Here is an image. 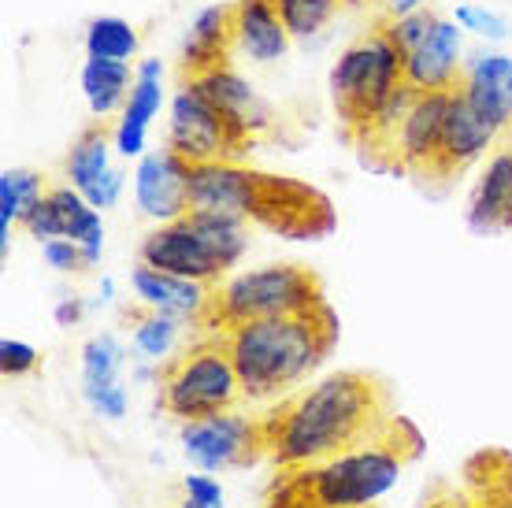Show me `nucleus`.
<instances>
[{"label": "nucleus", "mask_w": 512, "mask_h": 508, "mask_svg": "<svg viewBox=\"0 0 512 508\" xmlns=\"http://www.w3.org/2000/svg\"><path fill=\"white\" fill-rule=\"evenodd\" d=\"M394 416L390 386L368 371H334L305 390L279 397L256 416L264 460L275 471L308 468L383 431Z\"/></svg>", "instance_id": "f257e3e1"}, {"label": "nucleus", "mask_w": 512, "mask_h": 508, "mask_svg": "<svg viewBox=\"0 0 512 508\" xmlns=\"http://www.w3.org/2000/svg\"><path fill=\"white\" fill-rule=\"evenodd\" d=\"M423 445L420 427L394 412L383 431L338 457L275 471L260 508H372L423 457Z\"/></svg>", "instance_id": "f03ea898"}, {"label": "nucleus", "mask_w": 512, "mask_h": 508, "mask_svg": "<svg viewBox=\"0 0 512 508\" xmlns=\"http://www.w3.org/2000/svg\"><path fill=\"white\" fill-rule=\"evenodd\" d=\"M227 345L245 401H275L294 394L297 386L320 368L338 342V316L323 301L305 312L268 316L238 323L231 331H219Z\"/></svg>", "instance_id": "7ed1b4c3"}, {"label": "nucleus", "mask_w": 512, "mask_h": 508, "mask_svg": "<svg viewBox=\"0 0 512 508\" xmlns=\"http://www.w3.org/2000/svg\"><path fill=\"white\" fill-rule=\"evenodd\" d=\"M323 305L320 275L305 264H264L227 275L212 286L208 305L197 319V334L231 331L238 323L268 316H290Z\"/></svg>", "instance_id": "20e7f679"}, {"label": "nucleus", "mask_w": 512, "mask_h": 508, "mask_svg": "<svg viewBox=\"0 0 512 508\" xmlns=\"http://www.w3.org/2000/svg\"><path fill=\"white\" fill-rule=\"evenodd\" d=\"M156 405L179 423L238 412L245 405L238 368L219 334H197L179 356L164 360L156 379Z\"/></svg>", "instance_id": "39448f33"}, {"label": "nucleus", "mask_w": 512, "mask_h": 508, "mask_svg": "<svg viewBox=\"0 0 512 508\" xmlns=\"http://www.w3.org/2000/svg\"><path fill=\"white\" fill-rule=\"evenodd\" d=\"M397 86H405V56L379 26L338 52L331 67V97L349 145L360 138V130L372 123V115Z\"/></svg>", "instance_id": "423d86ee"}, {"label": "nucleus", "mask_w": 512, "mask_h": 508, "mask_svg": "<svg viewBox=\"0 0 512 508\" xmlns=\"http://www.w3.org/2000/svg\"><path fill=\"white\" fill-rule=\"evenodd\" d=\"M249 223H260L271 234L290 238V242H320L338 227V216H334L331 197L316 186L290 175L256 171Z\"/></svg>", "instance_id": "0eeeda50"}, {"label": "nucleus", "mask_w": 512, "mask_h": 508, "mask_svg": "<svg viewBox=\"0 0 512 508\" xmlns=\"http://www.w3.org/2000/svg\"><path fill=\"white\" fill-rule=\"evenodd\" d=\"M167 149L182 156L186 164L205 160H242L245 145L231 134L223 115L197 93L193 86L179 82L175 97L167 104Z\"/></svg>", "instance_id": "6e6552de"}, {"label": "nucleus", "mask_w": 512, "mask_h": 508, "mask_svg": "<svg viewBox=\"0 0 512 508\" xmlns=\"http://www.w3.org/2000/svg\"><path fill=\"white\" fill-rule=\"evenodd\" d=\"M182 453L197 471H231V468H253L264 460V445H260V427L256 416L238 412H223V416H208V420L182 423Z\"/></svg>", "instance_id": "1a4fd4ad"}, {"label": "nucleus", "mask_w": 512, "mask_h": 508, "mask_svg": "<svg viewBox=\"0 0 512 508\" xmlns=\"http://www.w3.org/2000/svg\"><path fill=\"white\" fill-rule=\"evenodd\" d=\"M138 260L160 267V271H171V275H182V279L205 282V286H216V282L231 275V264L201 234V227L190 219V212L182 219H171V223H160L156 230H149L141 238Z\"/></svg>", "instance_id": "9d476101"}, {"label": "nucleus", "mask_w": 512, "mask_h": 508, "mask_svg": "<svg viewBox=\"0 0 512 508\" xmlns=\"http://www.w3.org/2000/svg\"><path fill=\"white\" fill-rule=\"evenodd\" d=\"M19 227H23L30 238H38L41 245L52 242V238H71V242L82 245V253H86L90 267L101 264L104 219H101V212L71 186V182H64V186H49V193L26 212Z\"/></svg>", "instance_id": "9b49d317"}, {"label": "nucleus", "mask_w": 512, "mask_h": 508, "mask_svg": "<svg viewBox=\"0 0 512 508\" xmlns=\"http://www.w3.org/2000/svg\"><path fill=\"white\" fill-rule=\"evenodd\" d=\"M453 89H416L409 112L394 134V171L412 178H435L442 134H446Z\"/></svg>", "instance_id": "f8f14e48"}, {"label": "nucleus", "mask_w": 512, "mask_h": 508, "mask_svg": "<svg viewBox=\"0 0 512 508\" xmlns=\"http://www.w3.org/2000/svg\"><path fill=\"white\" fill-rule=\"evenodd\" d=\"M182 82L197 89V93L223 115V123L231 127V134L242 141L245 149H249V145L271 127V119H275V115H271V104L264 101L253 89V82L245 75H238L231 64L208 67V71L182 78Z\"/></svg>", "instance_id": "ddd939ff"}, {"label": "nucleus", "mask_w": 512, "mask_h": 508, "mask_svg": "<svg viewBox=\"0 0 512 508\" xmlns=\"http://www.w3.org/2000/svg\"><path fill=\"white\" fill-rule=\"evenodd\" d=\"M253 186L256 167H245L242 160H205V164H190V171H186L190 212H219V216L249 219Z\"/></svg>", "instance_id": "4468645a"}, {"label": "nucleus", "mask_w": 512, "mask_h": 508, "mask_svg": "<svg viewBox=\"0 0 512 508\" xmlns=\"http://www.w3.org/2000/svg\"><path fill=\"white\" fill-rule=\"evenodd\" d=\"M186 171L190 164L175 156L171 149H156L145 153L134 167V204L141 216L156 219V223H171L190 212V197H186Z\"/></svg>", "instance_id": "2eb2a0df"}, {"label": "nucleus", "mask_w": 512, "mask_h": 508, "mask_svg": "<svg viewBox=\"0 0 512 508\" xmlns=\"http://www.w3.org/2000/svg\"><path fill=\"white\" fill-rule=\"evenodd\" d=\"M457 93L498 134H505L512 127V56L509 52L479 49L472 60H464V75Z\"/></svg>", "instance_id": "dca6fc26"}, {"label": "nucleus", "mask_w": 512, "mask_h": 508, "mask_svg": "<svg viewBox=\"0 0 512 508\" xmlns=\"http://www.w3.org/2000/svg\"><path fill=\"white\" fill-rule=\"evenodd\" d=\"M164 108V64L160 60H138L134 67V89L127 108L112 123L116 153L123 160H141L149 153V127Z\"/></svg>", "instance_id": "f3484780"}, {"label": "nucleus", "mask_w": 512, "mask_h": 508, "mask_svg": "<svg viewBox=\"0 0 512 508\" xmlns=\"http://www.w3.org/2000/svg\"><path fill=\"white\" fill-rule=\"evenodd\" d=\"M464 223L472 234H505L512 230V141H501L487 156L483 175L475 178Z\"/></svg>", "instance_id": "a211bd4d"}, {"label": "nucleus", "mask_w": 512, "mask_h": 508, "mask_svg": "<svg viewBox=\"0 0 512 508\" xmlns=\"http://www.w3.org/2000/svg\"><path fill=\"white\" fill-rule=\"evenodd\" d=\"M501 141V134L490 127L483 115L475 112L472 104L464 101L461 93L453 89V101H449V119H446V134H442V153H438L435 178L446 182V178L464 175L475 160H483L487 149H494Z\"/></svg>", "instance_id": "6ab92c4d"}, {"label": "nucleus", "mask_w": 512, "mask_h": 508, "mask_svg": "<svg viewBox=\"0 0 512 508\" xmlns=\"http://www.w3.org/2000/svg\"><path fill=\"white\" fill-rule=\"evenodd\" d=\"M461 41L464 30L457 26V19L442 15L435 34L423 41L416 52L405 56V82L412 89H457L464 75Z\"/></svg>", "instance_id": "aec40b11"}, {"label": "nucleus", "mask_w": 512, "mask_h": 508, "mask_svg": "<svg viewBox=\"0 0 512 508\" xmlns=\"http://www.w3.org/2000/svg\"><path fill=\"white\" fill-rule=\"evenodd\" d=\"M130 290H134V301L138 305H149L156 312H167V316L186 319L190 327H197V319L208 305V293L212 286L205 282L182 279V275H171V271H160L153 264H141L130 271Z\"/></svg>", "instance_id": "412c9836"}, {"label": "nucleus", "mask_w": 512, "mask_h": 508, "mask_svg": "<svg viewBox=\"0 0 512 508\" xmlns=\"http://www.w3.org/2000/svg\"><path fill=\"white\" fill-rule=\"evenodd\" d=\"M234 52V4H208L193 15L190 30L182 38L179 75H201L208 67L231 64Z\"/></svg>", "instance_id": "4be33fe9"}, {"label": "nucleus", "mask_w": 512, "mask_h": 508, "mask_svg": "<svg viewBox=\"0 0 512 508\" xmlns=\"http://www.w3.org/2000/svg\"><path fill=\"white\" fill-rule=\"evenodd\" d=\"M294 38L282 23L275 0H234V49L256 60L275 64L290 52Z\"/></svg>", "instance_id": "5701e85b"}, {"label": "nucleus", "mask_w": 512, "mask_h": 508, "mask_svg": "<svg viewBox=\"0 0 512 508\" xmlns=\"http://www.w3.org/2000/svg\"><path fill=\"white\" fill-rule=\"evenodd\" d=\"M78 86H82V101H86L93 119L108 123V119H119V112L127 108L130 89H134V71H130V64H119V60H90L86 56Z\"/></svg>", "instance_id": "b1692460"}, {"label": "nucleus", "mask_w": 512, "mask_h": 508, "mask_svg": "<svg viewBox=\"0 0 512 508\" xmlns=\"http://www.w3.org/2000/svg\"><path fill=\"white\" fill-rule=\"evenodd\" d=\"M112 153H116V138H112V123L93 119L90 127L78 130V138L71 141L64 160V175L78 193H86L97 178L112 167Z\"/></svg>", "instance_id": "393cba45"}, {"label": "nucleus", "mask_w": 512, "mask_h": 508, "mask_svg": "<svg viewBox=\"0 0 512 508\" xmlns=\"http://www.w3.org/2000/svg\"><path fill=\"white\" fill-rule=\"evenodd\" d=\"M123 323H130V349L138 353V360H149V364L171 360V349L179 342V331L186 327V319L156 312V308L138 305V301L130 308H123Z\"/></svg>", "instance_id": "a878e982"}, {"label": "nucleus", "mask_w": 512, "mask_h": 508, "mask_svg": "<svg viewBox=\"0 0 512 508\" xmlns=\"http://www.w3.org/2000/svg\"><path fill=\"white\" fill-rule=\"evenodd\" d=\"M49 193L45 175L30 167H8L0 175V253H8L12 245V227L23 223V216Z\"/></svg>", "instance_id": "bb28decb"}, {"label": "nucleus", "mask_w": 512, "mask_h": 508, "mask_svg": "<svg viewBox=\"0 0 512 508\" xmlns=\"http://www.w3.org/2000/svg\"><path fill=\"white\" fill-rule=\"evenodd\" d=\"M138 26L123 19V15H97L86 23V38H82V49L90 60H119V64H130L138 56Z\"/></svg>", "instance_id": "cd10ccee"}, {"label": "nucleus", "mask_w": 512, "mask_h": 508, "mask_svg": "<svg viewBox=\"0 0 512 508\" xmlns=\"http://www.w3.org/2000/svg\"><path fill=\"white\" fill-rule=\"evenodd\" d=\"M123 360H127V349H123V342L112 331L86 338V345H82V390L119 382Z\"/></svg>", "instance_id": "c85d7f7f"}, {"label": "nucleus", "mask_w": 512, "mask_h": 508, "mask_svg": "<svg viewBox=\"0 0 512 508\" xmlns=\"http://www.w3.org/2000/svg\"><path fill=\"white\" fill-rule=\"evenodd\" d=\"M342 4L346 0H275V8H279L282 23H286L294 41H308L320 30H327L334 23V15L342 12Z\"/></svg>", "instance_id": "c756f323"}, {"label": "nucleus", "mask_w": 512, "mask_h": 508, "mask_svg": "<svg viewBox=\"0 0 512 508\" xmlns=\"http://www.w3.org/2000/svg\"><path fill=\"white\" fill-rule=\"evenodd\" d=\"M442 15L431 12V8H420V12H409V15H397V19H379V30H383L386 38L394 41L401 56H409L423 45V41L435 34V26Z\"/></svg>", "instance_id": "7c9ffc66"}, {"label": "nucleus", "mask_w": 512, "mask_h": 508, "mask_svg": "<svg viewBox=\"0 0 512 508\" xmlns=\"http://www.w3.org/2000/svg\"><path fill=\"white\" fill-rule=\"evenodd\" d=\"M453 19H457L461 30H468V34H475V38H483V41H505L509 38V23H505L498 12L479 8V4H461V8L453 12Z\"/></svg>", "instance_id": "2f4dec72"}, {"label": "nucleus", "mask_w": 512, "mask_h": 508, "mask_svg": "<svg viewBox=\"0 0 512 508\" xmlns=\"http://www.w3.org/2000/svg\"><path fill=\"white\" fill-rule=\"evenodd\" d=\"M38 364H41V353L30 342H19V338H4L0 342V371H4V379L34 375Z\"/></svg>", "instance_id": "473e14b6"}, {"label": "nucleus", "mask_w": 512, "mask_h": 508, "mask_svg": "<svg viewBox=\"0 0 512 508\" xmlns=\"http://www.w3.org/2000/svg\"><path fill=\"white\" fill-rule=\"evenodd\" d=\"M41 256L60 275H82V271H90V260L82 253V245L71 242V238H52V242H45L41 245Z\"/></svg>", "instance_id": "72a5a7b5"}, {"label": "nucleus", "mask_w": 512, "mask_h": 508, "mask_svg": "<svg viewBox=\"0 0 512 508\" xmlns=\"http://www.w3.org/2000/svg\"><path fill=\"white\" fill-rule=\"evenodd\" d=\"M123 190H127V171H123V167H108V171H104V175L97 178L82 197H86L97 212H104V208H116L119 197H123Z\"/></svg>", "instance_id": "f704fd0d"}, {"label": "nucleus", "mask_w": 512, "mask_h": 508, "mask_svg": "<svg viewBox=\"0 0 512 508\" xmlns=\"http://www.w3.org/2000/svg\"><path fill=\"white\" fill-rule=\"evenodd\" d=\"M82 397H86V405H90L97 416H104V420H123V416H127V390H123L119 382L82 390Z\"/></svg>", "instance_id": "c9c22d12"}, {"label": "nucleus", "mask_w": 512, "mask_h": 508, "mask_svg": "<svg viewBox=\"0 0 512 508\" xmlns=\"http://www.w3.org/2000/svg\"><path fill=\"white\" fill-rule=\"evenodd\" d=\"M182 494H186V505L190 508H223V486L201 471V475H186L182 479Z\"/></svg>", "instance_id": "e433bc0d"}, {"label": "nucleus", "mask_w": 512, "mask_h": 508, "mask_svg": "<svg viewBox=\"0 0 512 508\" xmlns=\"http://www.w3.org/2000/svg\"><path fill=\"white\" fill-rule=\"evenodd\" d=\"M420 508H468L464 505V490L461 486L446 483V479H438V483H431V490L423 494Z\"/></svg>", "instance_id": "4c0bfd02"}, {"label": "nucleus", "mask_w": 512, "mask_h": 508, "mask_svg": "<svg viewBox=\"0 0 512 508\" xmlns=\"http://www.w3.org/2000/svg\"><path fill=\"white\" fill-rule=\"evenodd\" d=\"M86 301L82 297H64L60 305L52 308V319H56V327H64V331H71V327H78L82 319H86Z\"/></svg>", "instance_id": "58836bf2"}, {"label": "nucleus", "mask_w": 512, "mask_h": 508, "mask_svg": "<svg viewBox=\"0 0 512 508\" xmlns=\"http://www.w3.org/2000/svg\"><path fill=\"white\" fill-rule=\"evenodd\" d=\"M379 8V19H397V15H409V12H420V8H427V0H379L375 4Z\"/></svg>", "instance_id": "ea45409f"}, {"label": "nucleus", "mask_w": 512, "mask_h": 508, "mask_svg": "<svg viewBox=\"0 0 512 508\" xmlns=\"http://www.w3.org/2000/svg\"><path fill=\"white\" fill-rule=\"evenodd\" d=\"M112 297H116V282H112V279H104V282H101V305H108Z\"/></svg>", "instance_id": "a19ab883"}, {"label": "nucleus", "mask_w": 512, "mask_h": 508, "mask_svg": "<svg viewBox=\"0 0 512 508\" xmlns=\"http://www.w3.org/2000/svg\"><path fill=\"white\" fill-rule=\"evenodd\" d=\"M179 508H190V505H186V501H182V505H179Z\"/></svg>", "instance_id": "79ce46f5"}, {"label": "nucleus", "mask_w": 512, "mask_h": 508, "mask_svg": "<svg viewBox=\"0 0 512 508\" xmlns=\"http://www.w3.org/2000/svg\"><path fill=\"white\" fill-rule=\"evenodd\" d=\"M368 4H379V0H368Z\"/></svg>", "instance_id": "37998d69"}]
</instances>
